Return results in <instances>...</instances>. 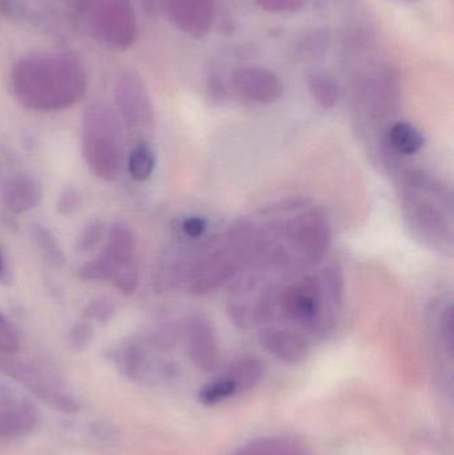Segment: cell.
Masks as SVG:
<instances>
[{
    "label": "cell",
    "instance_id": "obj_1",
    "mask_svg": "<svg viewBox=\"0 0 454 455\" xmlns=\"http://www.w3.org/2000/svg\"><path fill=\"white\" fill-rule=\"evenodd\" d=\"M13 93L23 106L52 111L77 103L87 88L84 69L66 55H32L11 71Z\"/></svg>",
    "mask_w": 454,
    "mask_h": 455
},
{
    "label": "cell",
    "instance_id": "obj_2",
    "mask_svg": "<svg viewBox=\"0 0 454 455\" xmlns=\"http://www.w3.org/2000/svg\"><path fill=\"white\" fill-rule=\"evenodd\" d=\"M91 35L111 50H127L138 39L132 0H92L88 7Z\"/></svg>",
    "mask_w": 454,
    "mask_h": 455
},
{
    "label": "cell",
    "instance_id": "obj_3",
    "mask_svg": "<svg viewBox=\"0 0 454 455\" xmlns=\"http://www.w3.org/2000/svg\"><path fill=\"white\" fill-rule=\"evenodd\" d=\"M285 320L303 331L320 333L327 328L324 293L319 277L307 275L288 285L279 297Z\"/></svg>",
    "mask_w": 454,
    "mask_h": 455
},
{
    "label": "cell",
    "instance_id": "obj_4",
    "mask_svg": "<svg viewBox=\"0 0 454 455\" xmlns=\"http://www.w3.org/2000/svg\"><path fill=\"white\" fill-rule=\"evenodd\" d=\"M287 243L293 254L306 264H316L332 243V228L320 208L307 211L288 223Z\"/></svg>",
    "mask_w": 454,
    "mask_h": 455
},
{
    "label": "cell",
    "instance_id": "obj_5",
    "mask_svg": "<svg viewBox=\"0 0 454 455\" xmlns=\"http://www.w3.org/2000/svg\"><path fill=\"white\" fill-rule=\"evenodd\" d=\"M0 371L60 413L75 414L79 411L80 405L76 398L72 397L55 379L39 369L19 361L0 357Z\"/></svg>",
    "mask_w": 454,
    "mask_h": 455
},
{
    "label": "cell",
    "instance_id": "obj_6",
    "mask_svg": "<svg viewBox=\"0 0 454 455\" xmlns=\"http://www.w3.org/2000/svg\"><path fill=\"white\" fill-rule=\"evenodd\" d=\"M231 87L239 98L251 103H276L284 85L275 72L261 67H240L231 75Z\"/></svg>",
    "mask_w": 454,
    "mask_h": 455
},
{
    "label": "cell",
    "instance_id": "obj_7",
    "mask_svg": "<svg viewBox=\"0 0 454 455\" xmlns=\"http://www.w3.org/2000/svg\"><path fill=\"white\" fill-rule=\"evenodd\" d=\"M184 337L192 363L204 373L215 371L219 363V345L212 323L203 315H194L187 321Z\"/></svg>",
    "mask_w": 454,
    "mask_h": 455
},
{
    "label": "cell",
    "instance_id": "obj_8",
    "mask_svg": "<svg viewBox=\"0 0 454 455\" xmlns=\"http://www.w3.org/2000/svg\"><path fill=\"white\" fill-rule=\"evenodd\" d=\"M39 421L31 401L0 384V438H19L29 435Z\"/></svg>",
    "mask_w": 454,
    "mask_h": 455
},
{
    "label": "cell",
    "instance_id": "obj_9",
    "mask_svg": "<svg viewBox=\"0 0 454 455\" xmlns=\"http://www.w3.org/2000/svg\"><path fill=\"white\" fill-rule=\"evenodd\" d=\"M162 7L176 28L191 37L204 36L215 19L212 0H162Z\"/></svg>",
    "mask_w": 454,
    "mask_h": 455
},
{
    "label": "cell",
    "instance_id": "obj_10",
    "mask_svg": "<svg viewBox=\"0 0 454 455\" xmlns=\"http://www.w3.org/2000/svg\"><path fill=\"white\" fill-rule=\"evenodd\" d=\"M115 96L125 119L135 123H146L152 119L151 99L138 72L127 69L117 76Z\"/></svg>",
    "mask_w": 454,
    "mask_h": 455
},
{
    "label": "cell",
    "instance_id": "obj_11",
    "mask_svg": "<svg viewBox=\"0 0 454 455\" xmlns=\"http://www.w3.org/2000/svg\"><path fill=\"white\" fill-rule=\"evenodd\" d=\"M259 342L263 349L287 365H299L308 358L311 347L303 334L288 328L268 326L261 329Z\"/></svg>",
    "mask_w": 454,
    "mask_h": 455
},
{
    "label": "cell",
    "instance_id": "obj_12",
    "mask_svg": "<svg viewBox=\"0 0 454 455\" xmlns=\"http://www.w3.org/2000/svg\"><path fill=\"white\" fill-rule=\"evenodd\" d=\"M408 210L407 218L412 227L431 243H452V227L448 226L444 213L439 208L426 202H413L405 205Z\"/></svg>",
    "mask_w": 454,
    "mask_h": 455
},
{
    "label": "cell",
    "instance_id": "obj_13",
    "mask_svg": "<svg viewBox=\"0 0 454 455\" xmlns=\"http://www.w3.org/2000/svg\"><path fill=\"white\" fill-rule=\"evenodd\" d=\"M236 273L234 262L216 253L197 264L191 283L192 293L207 294L228 283Z\"/></svg>",
    "mask_w": 454,
    "mask_h": 455
},
{
    "label": "cell",
    "instance_id": "obj_14",
    "mask_svg": "<svg viewBox=\"0 0 454 455\" xmlns=\"http://www.w3.org/2000/svg\"><path fill=\"white\" fill-rule=\"evenodd\" d=\"M232 455H314L308 446L291 435H267L240 446Z\"/></svg>",
    "mask_w": 454,
    "mask_h": 455
},
{
    "label": "cell",
    "instance_id": "obj_15",
    "mask_svg": "<svg viewBox=\"0 0 454 455\" xmlns=\"http://www.w3.org/2000/svg\"><path fill=\"white\" fill-rule=\"evenodd\" d=\"M223 374L234 385L237 395H243L261 384L266 376V365L256 355H245L235 360Z\"/></svg>",
    "mask_w": 454,
    "mask_h": 455
},
{
    "label": "cell",
    "instance_id": "obj_16",
    "mask_svg": "<svg viewBox=\"0 0 454 455\" xmlns=\"http://www.w3.org/2000/svg\"><path fill=\"white\" fill-rule=\"evenodd\" d=\"M388 140L397 154L412 156L423 149L426 138L423 133L408 122H397L389 128Z\"/></svg>",
    "mask_w": 454,
    "mask_h": 455
},
{
    "label": "cell",
    "instance_id": "obj_17",
    "mask_svg": "<svg viewBox=\"0 0 454 455\" xmlns=\"http://www.w3.org/2000/svg\"><path fill=\"white\" fill-rule=\"evenodd\" d=\"M309 92L322 108L332 109L339 100V85L331 75L325 72H312L308 79Z\"/></svg>",
    "mask_w": 454,
    "mask_h": 455
},
{
    "label": "cell",
    "instance_id": "obj_18",
    "mask_svg": "<svg viewBox=\"0 0 454 455\" xmlns=\"http://www.w3.org/2000/svg\"><path fill=\"white\" fill-rule=\"evenodd\" d=\"M330 36L323 29H315L296 40L293 45V56L299 60H317L328 51Z\"/></svg>",
    "mask_w": 454,
    "mask_h": 455
},
{
    "label": "cell",
    "instance_id": "obj_19",
    "mask_svg": "<svg viewBox=\"0 0 454 455\" xmlns=\"http://www.w3.org/2000/svg\"><path fill=\"white\" fill-rule=\"evenodd\" d=\"M131 176L136 180L144 181L151 178L155 168V156L147 146H140L132 152L130 157Z\"/></svg>",
    "mask_w": 454,
    "mask_h": 455
},
{
    "label": "cell",
    "instance_id": "obj_20",
    "mask_svg": "<svg viewBox=\"0 0 454 455\" xmlns=\"http://www.w3.org/2000/svg\"><path fill=\"white\" fill-rule=\"evenodd\" d=\"M261 10L271 13H295L303 10L304 0H253Z\"/></svg>",
    "mask_w": 454,
    "mask_h": 455
},
{
    "label": "cell",
    "instance_id": "obj_21",
    "mask_svg": "<svg viewBox=\"0 0 454 455\" xmlns=\"http://www.w3.org/2000/svg\"><path fill=\"white\" fill-rule=\"evenodd\" d=\"M18 349L19 341L15 331L0 315V355H12Z\"/></svg>",
    "mask_w": 454,
    "mask_h": 455
},
{
    "label": "cell",
    "instance_id": "obj_22",
    "mask_svg": "<svg viewBox=\"0 0 454 455\" xmlns=\"http://www.w3.org/2000/svg\"><path fill=\"white\" fill-rule=\"evenodd\" d=\"M181 228H183L184 233L189 235V237L199 238L207 230L208 221L207 219L202 218V216H191V218H187L183 221Z\"/></svg>",
    "mask_w": 454,
    "mask_h": 455
},
{
    "label": "cell",
    "instance_id": "obj_23",
    "mask_svg": "<svg viewBox=\"0 0 454 455\" xmlns=\"http://www.w3.org/2000/svg\"><path fill=\"white\" fill-rule=\"evenodd\" d=\"M23 0H0V13L10 19L23 16Z\"/></svg>",
    "mask_w": 454,
    "mask_h": 455
},
{
    "label": "cell",
    "instance_id": "obj_24",
    "mask_svg": "<svg viewBox=\"0 0 454 455\" xmlns=\"http://www.w3.org/2000/svg\"><path fill=\"white\" fill-rule=\"evenodd\" d=\"M90 339L91 331H88L87 328H79L72 334L71 342L76 349H82V347H87Z\"/></svg>",
    "mask_w": 454,
    "mask_h": 455
},
{
    "label": "cell",
    "instance_id": "obj_25",
    "mask_svg": "<svg viewBox=\"0 0 454 455\" xmlns=\"http://www.w3.org/2000/svg\"><path fill=\"white\" fill-rule=\"evenodd\" d=\"M64 2L71 5L72 8H75V10L84 11L88 10L92 0H64Z\"/></svg>",
    "mask_w": 454,
    "mask_h": 455
},
{
    "label": "cell",
    "instance_id": "obj_26",
    "mask_svg": "<svg viewBox=\"0 0 454 455\" xmlns=\"http://www.w3.org/2000/svg\"><path fill=\"white\" fill-rule=\"evenodd\" d=\"M402 2L413 3V2H418V0H402Z\"/></svg>",
    "mask_w": 454,
    "mask_h": 455
},
{
    "label": "cell",
    "instance_id": "obj_27",
    "mask_svg": "<svg viewBox=\"0 0 454 455\" xmlns=\"http://www.w3.org/2000/svg\"><path fill=\"white\" fill-rule=\"evenodd\" d=\"M0 269H2V257H0Z\"/></svg>",
    "mask_w": 454,
    "mask_h": 455
}]
</instances>
